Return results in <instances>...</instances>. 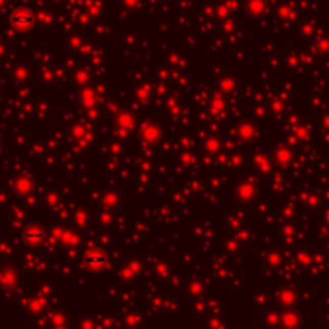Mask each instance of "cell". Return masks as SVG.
Masks as SVG:
<instances>
[{
    "label": "cell",
    "instance_id": "6da1fadb",
    "mask_svg": "<svg viewBox=\"0 0 329 329\" xmlns=\"http://www.w3.org/2000/svg\"><path fill=\"white\" fill-rule=\"evenodd\" d=\"M10 23H12V26L15 29L26 31L34 24V15L26 8H18L12 13V16H10Z\"/></svg>",
    "mask_w": 329,
    "mask_h": 329
},
{
    "label": "cell",
    "instance_id": "277c9868",
    "mask_svg": "<svg viewBox=\"0 0 329 329\" xmlns=\"http://www.w3.org/2000/svg\"><path fill=\"white\" fill-rule=\"evenodd\" d=\"M16 189L21 191V193H24V191L29 189V183L26 182L24 178H21V180H18V182H16Z\"/></svg>",
    "mask_w": 329,
    "mask_h": 329
},
{
    "label": "cell",
    "instance_id": "3957f363",
    "mask_svg": "<svg viewBox=\"0 0 329 329\" xmlns=\"http://www.w3.org/2000/svg\"><path fill=\"white\" fill-rule=\"evenodd\" d=\"M86 263L89 265V267H93V268H97V267H103V265L106 263V256L101 252H90L89 256L86 257Z\"/></svg>",
    "mask_w": 329,
    "mask_h": 329
},
{
    "label": "cell",
    "instance_id": "7a4b0ae2",
    "mask_svg": "<svg viewBox=\"0 0 329 329\" xmlns=\"http://www.w3.org/2000/svg\"><path fill=\"white\" fill-rule=\"evenodd\" d=\"M44 235L45 233L40 227H29L24 231V239L28 242H40L42 239H44Z\"/></svg>",
    "mask_w": 329,
    "mask_h": 329
}]
</instances>
